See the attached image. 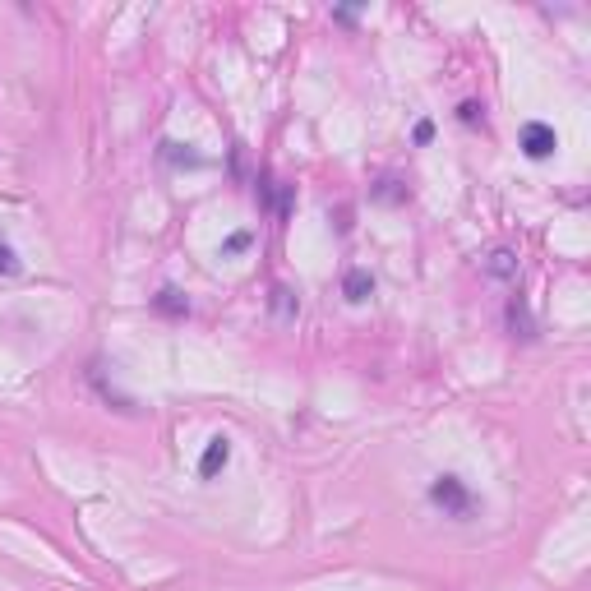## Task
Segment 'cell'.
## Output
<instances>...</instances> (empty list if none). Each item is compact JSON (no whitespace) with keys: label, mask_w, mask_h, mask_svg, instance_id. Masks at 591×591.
Segmentation results:
<instances>
[{"label":"cell","mask_w":591,"mask_h":591,"mask_svg":"<svg viewBox=\"0 0 591 591\" xmlns=\"http://www.w3.org/2000/svg\"><path fill=\"white\" fill-rule=\"evenodd\" d=\"M370 291H374L370 273H347V301H365Z\"/></svg>","instance_id":"cell-4"},{"label":"cell","mask_w":591,"mask_h":591,"mask_svg":"<svg viewBox=\"0 0 591 591\" xmlns=\"http://www.w3.org/2000/svg\"><path fill=\"white\" fill-rule=\"evenodd\" d=\"M522 153L536 157V162H541V157H550V153H555V130H550V125H541V121H531L527 130H522Z\"/></svg>","instance_id":"cell-2"},{"label":"cell","mask_w":591,"mask_h":591,"mask_svg":"<svg viewBox=\"0 0 591 591\" xmlns=\"http://www.w3.org/2000/svg\"><path fill=\"white\" fill-rule=\"evenodd\" d=\"M0 273H19V259H14V250H5V245H0Z\"/></svg>","instance_id":"cell-6"},{"label":"cell","mask_w":591,"mask_h":591,"mask_svg":"<svg viewBox=\"0 0 591 591\" xmlns=\"http://www.w3.org/2000/svg\"><path fill=\"white\" fill-rule=\"evenodd\" d=\"M157 310H167V314H185V301L176 296V291H162V296H157Z\"/></svg>","instance_id":"cell-5"},{"label":"cell","mask_w":591,"mask_h":591,"mask_svg":"<svg viewBox=\"0 0 591 591\" xmlns=\"http://www.w3.org/2000/svg\"><path fill=\"white\" fill-rule=\"evenodd\" d=\"M430 499H435V504H444L448 513H458V518H462V513H467V508H471V495H467V490H462L458 481H453V476H439V481L430 485Z\"/></svg>","instance_id":"cell-1"},{"label":"cell","mask_w":591,"mask_h":591,"mask_svg":"<svg viewBox=\"0 0 591 591\" xmlns=\"http://www.w3.org/2000/svg\"><path fill=\"white\" fill-rule=\"evenodd\" d=\"M227 458H231V444L227 439H208V448H204V458H199V476H218L222 467H227Z\"/></svg>","instance_id":"cell-3"}]
</instances>
